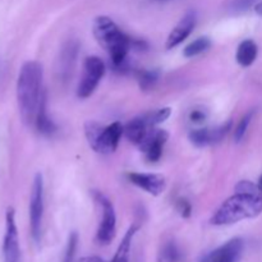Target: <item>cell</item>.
Returning a JSON list of instances; mask_svg holds the SVG:
<instances>
[{"label":"cell","mask_w":262,"mask_h":262,"mask_svg":"<svg viewBox=\"0 0 262 262\" xmlns=\"http://www.w3.org/2000/svg\"><path fill=\"white\" fill-rule=\"evenodd\" d=\"M42 67L38 61L28 60L20 67L17 79V101L20 119L25 124H35L42 99Z\"/></svg>","instance_id":"1"},{"label":"cell","mask_w":262,"mask_h":262,"mask_svg":"<svg viewBox=\"0 0 262 262\" xmlns=\"http://www.w3.org/2000/svg\"><path fill=\"white\" fill-rule=\"evenodd\" d=\"M94 35L97 42L109 53L110 61L115 71L128 69L127 56L133 48V38L125 35L119 26L106 15H99L94 22Z\"/></svg>","instance_id":"2"},{"label":"cell","mask_w":262,"mask_h":262,"mask_svg":"<svg viewBox=\"0 0 262 262\" xmlns=\"http://www.w3.org/2000/svg\"><path fill=\"white\" fill-rule=\"evenodd\" d=\"M262 212V191L256 193L235 192L225 200L211 217L212 225H230L245 219H253Z\"/></svg>","instance_id":"3"},{"label":"cell","mask_w":262,"mask_h":262,"mask_svg":"<svg viewBox=\"0 0 262 262\" xmlns=\"http://www.w3.org/2000/svg\"><path fill=\"white\" fill-rule=\"evenodd\" d=\"M84 135L92 150L107 155L115 152L118 148L120 138L124 135V127L119 122L105 127L95 120H89L84 124Z\"/></svg>","instance_id":"4"},{"label":"cell","mask_w":262,"mask_h":262,"mask_svg":"<svg viewBox=\"0 0 262 262\" xmlns=\"http://www.w3.org/2000/svg\"><path fill=\"white\" fill-rule=\"evenodd\" d=\"M94 199L101 210V220L96 233V241L99 245L106 246L115 238L117 233V215L112 201L101 192H94Z\"/></svg>","instance_id":"5"},{"label":"cell","mask_w":262,"mask_h":262,"mask_svg":"<svg viewBox=\"0 0 262 262\" xmlns=\"http://www.w3.org/2000/svg\"><path fill=\"white\" fill-rule=\"evenodd\" d=\"M106 67L99 56H89L83 63L81 81L77 87V96L79 99H87L95 92L100 81L104 77Z\"/></svg>","instance_id":"6"},{"label":"cell","mask_w":262,"mask_h":262,"mask_svg":"<svg viewBox=\"0 0 262 262\" xmlns=\"http://www.w3.org/2000/svg\"><path fill=\"white\" fill-rule=\"evenodd\" d=\"M43 216V179L40 173L33 178L30 196V229L32 239L38 243L41 239Z\"/></svg>","instance_id":"7"},{"label":"cell","mask_w":262,"mask_h":262,"mask_svg":"<svg viewBox=\"0 0 262 262\" xmlns=\"http://www.w3.org/2000/svg\"><path fill=\"white\" fill-rule=\"evenodd\" d=\"M3 255L4 262H19L20 248L19 237H18L17 224H15V214L13 209H8L5 216V233L3 239Z\"/></svg>","instance_id":"8"},{"label":"cell","mask_w":262,"mask_h":262,"mask_svg":"<svg viewBox=\"0 0 262 262\" xmlns=\"http://www.w3.org/2000/svg\"><path fill=\"white\" fill-rule=\"evenodd\" d=\"M230 129H232V122L229 120L219 127L199 128V129L191 130L188 138L192 145H194L196 147H206V146L222 142L227 137Z\"/></svg>","instance_id":"9"},{"label":"cell","mask_w":262,"mask_h":262,"mask_svg":"<svg viewBox=\"0 0 262 262\" xmlns=\"http://www.w3.org/2000/svg\"><path fill=\"white\" fill-rule=\"evenodd\" d=\"M245 242L242 238H233L205 256L201 262H238L242 257Z\"/></svg>","instance_id":"10"},{"label":"cell","mask_w":262,"mask_h":262,"mask_svg":"<svg viewBox=\"0 0 262 262\" xmlns=\"http://www.w3.org/2000/svg\"><path fill=\"white\" fill-rule=\"evenodd\" d=\"M169 138V133L165 129H159V128H152L145 140L141 142L138 146L140 150L145 154L146 159L151 163H156L160 160L161 155H163L164 145L166 143Z\"/></svg>","instance_id":"11"},{"label":"cell","mask_w":262,"mask_h":262,"mask_svg":"<svg viewBox=\"0 0 262 262\" xmlns=\"http://www.w3.org/2000/svg\"><path fill=\"white\" fill-rule=\"evenodd\" d=\"M127 178L135 186L140 187L152 196H159L166 188V181L161 174L128 173Z\"/></svg>","instance_id":"12"},{"label":"cell","mask_w":262,"mask_h":262,"mask_svg":"<svg viewBox=\"0 0 262 262\" xmlns=\"http://www.w3.org/2000/svg\"><path fill=\"white\" fill-rule=\"evenodd\" d=\"M196 13H194L193 10L187 12L186 14L183 15V18L177 23L176 27L171 30V32L169 33L168 38H166V49H174L178 45H181V43L192 33L194 26H196Z\"/></svg>","instance_id":"13"},{"label":"cell","mask_w":262,"mask_h":262,"mask_svg":"<svg viewBox=\"0 0 262 262\" xmlns=\"http://www.w3.org/2000/svg\"><path fill=\"white\" fill-rule=\"evenodd\" d=\"M152 128L150 123H148L147 117L146 114L140 115V117L133 118L132 120L125 124L124 127V136L127 137V140L129 141L130 143L136 146H140L141 142L145 140V137L147 136V133L150 132Z\"/></svg>","instance_id":"14"},{"label":"cell","mask_w":262,"mask_h":262,"mask_svg":"<svg viewBox=\"0 0 262 262\" xmlns=\"http://www.w3.org/2000/svg\"><path fill=\"white\" fill-rule=\"evenodd\" d=\"M35 125L37 128L38 133L42 136H51L56 132V124L51 120L48 115V109H46V92L41 99L40 106H38L37 115L35 119Z\"/></svg>","instance_id":"15"},{"label":"cell","mask_w":262,"mask_h":262,"mask_svg":"<svg viewBox=\"0 0 262 262\" xmlns=\"http://www.w3.org/2000/svg\"><path fill=\"white\" fill-rule=\"evenodd\" d=\"M138 229H140V227H138L137 224L130 225L129 229L127 230V233H125L124 237H123L122 242H120L114 257H113V260L110 262H129L130 247H132L133 238H135L136 233L138 232Z\"/></svg>","instance_id":"16"},{"label":"cell","mask_w":262,"mask_h":262,"mask_svg":"<svg viewBox=\"0 0 262 262\" xmlns=\"http://www.w3.org/2000/svg\"><path fill=\"white\" fill-rule=\"evenodd\" d=\"M77 51H78V45L74 41H69L66 46L63 48L61 51V55L59 61H60V74L67 78L69 76V73L72 72V68L74 67L77 58Z\"/></svg>","instance_id":"17"},{"label":"cell","mask_w":262,"mask_h":262,"mask_svg":"<svg viewBox=\"0 0 262 262\" xmlns=\"http://www.w3.org/2000/svg\"><path fill=\"white\" fill-rule=\"evenodd\" d=\"M258 54V48L253 40H245L241 42L237 50V61L242 67L252 66Z\"/></svg>","instance_id":"18"},{"label":"cell","mask_w":262,"mask_h":262,"mask_svg":"<svg viewBox=\"0 0 262 262\" xmlns=\"http://www.w3.org/2000/svg\"><path fill=\"white\" fill-rule=\"evenodd\" d=\"M182 258V252L178 245L174 241L164 243L158 255V262H179Z\"/></svg>","instance_id":"19"},{"label":"cell","mask_w":262,"mask_h":262,"mask_svg":"<svg viewBox=\"0 0 262 262\" xmlns=\"http://www.w3.org/2000/svg\"><path fill=\"white\" fill-rule=\"evenodd\" d=\"M210 46H211V41L209 37H206V36L199 37L184 48L183 55L186 58H193V56H197L209 50Z\"/></svg>","instance_id":"20"},{"label":"cell","mask_w":262,"mask_h":262,"mask_svg":"<svg viewBox=\"0 0 262 262\" xmlns=\"http://www.w3.org/2000/svg\"><path fill=\"white\" fill-rule=\"evenodd\" d=\"M159 79V72L158 71H142L137 72V81L140 84V89L143 91H147V90L152 89L156 84Z\"/></svg>","instance_id":"21"},{"label":"cell","mask_w":262,"mask_h":262,"mask_svg":"<svg viewBox=\"0 0 262 262\" xmlns=\"http://www.w3.org/2000/svg\"><path fill=\"white\" fill-rule=\"evenodd\" d=\"M253 115H255V112H253V110H251V112H248L247 114H246L245 117L239 120V123H238L237 128L234 129V141L237 143H239L241 141L245 138V136H246V133H247V129H248V127H250L251 120H252Z\"/></svg>","instance_id":"22"},{"label":"cell","mask_w":262,"mask_h":262,"mask_svg":"<svg viewBox=\"0 0 262 262\" xmlns=\"http://www.w3.org/2000/svg\"><path fill=\"white\" fill-rule=\"evenodd\" d=\"M171 114V109L170 107H161V109L155 110V112H150L146 113V117H147L148 123H150L151 127H156L160 123L165 122Z\"/></svg>","instance_id":"23"},{"label":"cell","mask_w":262,"mask_h":262,"mask_svg":"<svg viewBox=\"0 0 262 262\" xmlns=\"http://www.w3.org/2000/svg\"><path fill=\"white\" fill-rule=\"evenodd\" d=\"M77 245H78V234L76 232L71 233L68 237V242H67L66 250H64L63 260L61 262H73L74 256H76Z\"/></svg>","instance_id":"24"},{"label":"cell","mask_w":262,"mask_h":262,"mask_svg":"<svg viewBox=\"0 0 262 262\" xmlns=\"http://www.w3.org/2000/svg\"><path fill=\"white\" fill-rule=\"evenodd\" d=\"M177 210L181 214L182 217H189L192 214V206L186 199H179L178 202H177Z\"/></svg>","instance_id":"25"},{"label":"cell","mask_w":262,"mask_h":262,"mask_svg":"<svg viewBox=\"0 0 262 262\" xmlns=\"http://www.w3.org/2000/svg\"><path fill=\"white\" fill-rule=\"evenodd\" d=\"M256 0H234L232 5L233 12L235 13H242L246 12L250 7H252V4L255 3Z\"/></svg>","instance_id":"26"},{"label":"cell","mask_w":262,"mask_h":262,"mask_svg":"<svg viewBox=\"0 0 262 262\" xmlns=\"http://www.w3.org/2000/svg\"><path fill=\"white\" fill-rule=\"evenodd\" d=\"M206 118H207V112L204 109H194L192 110L191 114H189V120H191L192 123H197V124L205 122Z\"/></svg>","instance_id":"27"},{"label":"cell","mask_w":262,"mask_h":262,"mask_svg":"<svg viewBox=\"0 0 262 262\" xmlns=\"http://www.w3.org/2000/svg\"><path fill=\"white\" fill-rule=\"evenodd\" d=\"M78 262H106V261L102 260V258L99 257V256H86V257L79 258Z\"/></svg>","instance_id":"28"},{"label":"cell","mask_w":262,"mask_h":262,"mask_svg":"<svg viewBox=\"0 0 262 262\" xmlns=\"http://www.w3.org/2000/svg\"><path fill=\"white\" fill-rule=\"evenodd\" d=\"M255 10H256V13H257V14L262 15V3H260V4L256 5V7H255Z\"/></svg>","instance_id":"29"},{"label":"cell","mask_w":262,"mask_h":262,"mask_svg":"<svg viewBox=\"0 0 262 262\" xmlns=\"http://www.w3.org/2000/svg\"><path fill=\"white\" fill-rule=\"evenodd\" d=\"M258 187H260V188L262 189V176H261V178H260V181H258Z\"/></svg>","instance_id":"30"}]
</instances>
